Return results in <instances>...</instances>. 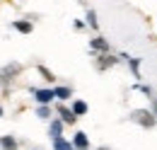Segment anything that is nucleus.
I'll use <instances>...</instances> for the list:
<instances>
[{
    "label": "nucleus",
    "instance_id": "f257e3e1",
    "mask_svg": "<svg viewBox=\"0 0 157 150\" xmlns=\"http://www.w3.org/2000/svg\"><path fill=\"white\" fill-rule=\"evenodd\" d=\"M34 94H36V102L39 104H48L53 99V90H36Z\"/></svg>",
    "mask_w": 157,
    "mask_h": 150
},
{
    "label": "nucleus",
    "instance_id": "f03ea898",
    "mask_svg": "<svg viewBox=\"0 0 157 150\" xmlns=\"http://www.w3.org/2000/svg\"><path fill=\"white\" fill-rule=\"evenodd\" d=\"M15 29H17V32H22V34H32V22L17 19V22H15Z\"/></svg>",
    "mask_w": 157,
    "mask_h": 150
},
{
    "label": "nucleus",
    "instance_id": "7ed1b4c3",
    "mask_svg": "<svg viewBox=\"0 0 157 150\" xmlns=\"http://www.w3.org/2000/svg\"><path fill=\"white\" fill-rule=\"evenodd\" d=\"M0 145H2V150H17L15 138H10V136H2V138H0Z\"/></svg>",
    "mask_w": 157,
    "mask_h": 150
},
{
    "label": "nucleus",
    "instance_id": "20e7f679",
    "mask_svg": "<svg viewBox=\"0 0 157 150\" xmlns=\"http://www.w3.org/2000/svg\"><path fill=\"white\" fill-rule=\"evenodd\" d=\"M53 148L56 150H73V145H70V143H68V140H63V138H53Z\"/></svg>",
    "mask_w": 157,
    "mask_h": 150
},
{
    "label": "nucleus",
    "instance_id": "39448f33",
    "mask_svg": "<svg viewBox=\"0 0 157 150\" xmlns=\"http://www.w3.org/2000/svg\"><path fill=\"white\" fill-rule=\"evenodd\" d=\"M85 112H87V104H85V102H75V104H73V114H75V116H82Z\"/></svg>",
    "mask_w": 157,
    "mask_h": 150
},
{
    "label": "nucleus",
    "instance_id": "423d86ee",
    "mask_svg": "<svg viewBox=\"0 0 157 150\" xmlns=\"http://www.w3.org/2000/svg\"><path fill=\"white\" fill-rule=\"evenodd\" d=\"M75 148H87V136H85V133H78V136H75Z\"/></svg>",
    "mask_w": 157,
    "mask_h": 150
},
{
    "label": "nucleus",
    "instance_id": "0eeeda50",
    "mask_svg": "<svg viewBox=\"0 0 157 150\" xmlns=\"http://www.w3.org/2000/svg\"><path fill=\"white\" fill-rule=\"evenodd\" d=\"M60 131H63V124H60V121H51V136H53V138H58Z\"/></svg>",
    "mask_w": 157,
    "mask_h": 150
},
{
    "label": "nucleus",
    "instance_id": "6e6552de",
    "mask_svg": "<svg viewBox=\"0 0 157 150\" xmlns=\"http://www.w3.org/2000/svg\"><path fill=\"white\" fill-rule=\"evenodd\" d=\"M53 97H58V99H68V97H70V90H68V87H58V90H53Z\"/></svg>",
    "mask_w": 157,
    "mask_h": 150
},
{
    "label": "nucleus",
    "instance_id": "1a4fd4ad",
    "mask_svg": "<svg viewBox=\"0 0 157 150\" xmlns=\"http://www.w3.org/2000/svg\"><path fill=\"white\" fill-rule=\"evenodd\" d=\"M60 116H63V121H65V124H73V121H75V114L68 112V109H63V107H60Z\"/></svg>",
    "mask_w": 157,
    "mask_h": 150
},
{
    "label": "nucleus",
    "instance_id": "9d476101",
    "mask_svg": "<svg viewBox=\"0 0 157 150\" xmlns=\"http://www.w3.org/2000/svg\"><path fill=\"white\" fill-rule=\"evenodd\" d=\"M92 46H94V49H99V51L109 49V46H106V41H101V39H92Z\"/></svg>",
    "mask_w": 157,
    "mask_h": 150
},
{
    "label": "nucleus",
    "instance_id": "9b49d317",
    "mask_svg": "<svg viewBox=\"0 0 157 150\" xmlns=\"http://www.w3.org/2000/svg\"><path fill=\"white\" fill-rule=\"evenodd\" d=\"M36 114H39V116H44V119H46V116H48V107H46V104H41L39 109H36Z\"/></svg>",
    "mask_w": 157,
    "mask_h": 150
},
{
    "label": "nucleus",
    "instance_id": "f8f14e48",
    "mask_svg": "<svg viewBox=\"0 0 157 150\" xmlns=\"http://www.w3.org/2000/svg\"><path fill=\"white\" fill-rule=\"evenodd\" d=\"M87 22H90L92 27H97V19H94V12H90V15H87Z\"/></svg>",
    "mask_w": 157,
    "mask_h": 150
},
{
    "label": "nucleus",
    "instance_id": "ddd939ff",
    "mask_svg": "<svg viewBox=\"0 0 157 150\" xmlns=\"http://www.w3.org/2000/svg\"><path fill=\"white\" fill-rule=\"evenodd\" d=\"M0 116H2V109H0Z\"/></svg>",
    "mask_w": 157,
    "mask_h": 150
}]
</instances>
